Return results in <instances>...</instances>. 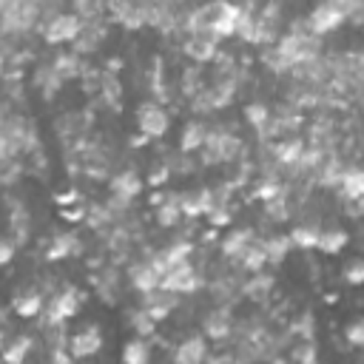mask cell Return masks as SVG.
Here are the masks:
<instances>
[{
  "label": "cell",
  "mask_w": 364,
  "mask_h": 364,
  "mask_svg": "<svg viewBox=\"0 0 364 364\" xmlns=\"http://www.w3.org/2000/svg\"><path fill=\"white\" fill-rule=\"evenodd\" d=\"M290 336L293 338H316V318L310 310L299 313L293 321H290Z\"/></svg>",
  "instance_id": "35"
},
{
  "label": "cell",
  "mask_w": 364,
  "mask_h": 364,
  "mask_svg": "<svg viewBox=\"0 0 364 364\" xmlns=\"http://www.w3.org/2000/svg\"><path fill=\"white\" fill-rule=\"evenodd\" d=\"M162 287H168V290H173V293H179V296H191V293H196V290L205 287V273L196 267L193 259H188V262L173 264V267L162 276Z\"/></svg>",
  "instance_id": "3"
},
{
  "label": "cell",
  "mask_w": 364,
  "mask_h": 364,
  "mask_svg": "<svg viewBox=\"0 0 364 364\" xmlns=\"http://www.w3.org/2000/svg\"><path fill=\"white\" fill-rule=\"evenodd\" d=\"M162 159L171 165L173 176H193V173L202 168L199 156H193V154H188V151H179V148L165 151V154H162Z\"/></svg>",
  "instance_id": "29"
},
{
  "label": "cell",
  "mask_w": 364,
  "mask_h": 364,
  "mask_svg": "<svg viewBox=\"0 0 364 364\" xmlns=\"http://www.w3.org/2000/svg\"><path fill=\"white\" fill-rule=\"evenodd\" d=\"M142 188H145V176H139L134 168H122V171L111 173V179H108V191L114 196H122V199H131V202L142 193Z\"/></svg>",
  "instance_id": "17"
},
{
  "label": "cell",
  "mask_w": 364,
  "mask_h": 364,
  "mask_svg": "<svg viewBox=\"0 0 364 364\" xmlns=\"http://www.w3.org/2000/svg\"><path fill=\"white\" fill-rule=\"evenodd\" d=\"M85 253V242L80 239V233L74 228L68 230H57L48 245H46V262H63L71 256H82Z\"/></svg>",
  "instance_id": "7"
},
{
  "label": "cell",
  "mask_w": 364,
  "mask_h": 364,
  "mask_svg": "<svg viewBox=\"0 0 364 364\" xmlns=\"http://www.w3.org/2000/svg\"><path fill=\"white\" fill-rule=\"evenodd\" d=\"M151 210H154V222H156L162 230H173V228L185 219L179 191H168V193H165V199H162L156 208H151Z\"/></svg>",
  "instance_id": "18"
},
{
  "label": "cell",
  "mask_w": 364,
  "mask_h": 364,
  "mask_svg": "<svg viewBox=\"0 0 364 364\" xmlns=\"http://www.w3.org/2000/svg\"><path fill=\"white\" fill-rule=\"evenodd\" d=\"M82 26H85V20L77 11H60L51 20H43L37 26V34L46 46H65V43H74L80 37Z\"/></svg>",
  "instance_id": "1"
},
{
  "label": "cell",
  "mask_w": 364,
  "mask_h": 364,
  "mask_svg": "<svg viewBox=\"0 0 364 364\" xmlns=\"http://www.w3.org/2000/svg\"><path fill=\"white\" fill-rule=\"evenodd\" d=\"M34 336L31 333H11L6 341H3V358L9 361V364H23L28 355H31V350H34Z\"/></svg>",
  "instance_id": "24"
},
{
  "label": "cell",
  "mask_w": 364,
  "mask_h": 364,
  "mask_svg": "<svg viewBox=\"0 0 364 364\" xmlns=\"http://www.w3.org/2000/svg\"><path fill=\"white\" fill-rule=\"evenodd\" d=\"M182 54L191 57L193 63L205 65V63H213L219 57V37L210 34V31H191L185 34L182 40Z\"/></svg>",
  "instance_id": "6"
},
{
  "label": "cell",
  "mask_w": 364,
  "mask_h": 364,
  "mask_svg": "<svg viewBox=\"0 0 364 364\" xmlns=\"http://www.w3.org/2000/svg\"><path fill=\"white\" fill-rule=\"evenodd\" d=\"M344 341H347V347H364V316L344 324Z\"/></svg>",
  "instance_id": "39"
},
{
  "label": "cell",
  "mask_w": 364,
  "mask_h": 364,
  "mask_svg": "<svg viewBox=\"0 0 364 364\" xmlns=\"http://www.w3.org/2000/svg\"><path fill=\"white\" fill-rule=\"evenodd\" d=\"M91 287H94V296L102 301V304H117L119 296H122V273L117 270V264L111 267H97L94 276H91Z\"/></svg>",
  "instance_id": "8"
},
{
  "label": "cell",
  "mask_w": 364,
  "mask_h": 364,
  "mask_svg": "<svg viewBox=\"0 0 364 364\" xmlns=\"http://www.w3.org/2000/svg\"><path fill=\"white\" fill-rule=\"evenodd\" d=\"M233 327H236V318H233L230 304H213L208 313H202V333L216 344L230 341Z\"/></svg>",
  "instance_id": "5"
},
{
  "label": "cell",
  "mask_w": 364,
  "mask_h": 364,
  "mask_svg": "<svg viewBox=\"0 0 364 364\" xmlns=\"http://www.w3.org/2000/svg\"><path fill=\"white\" fill-rule=\"evenodd\" d=\"M350 239H353V236H350L344 228H338V225H333V228H321L316 250L324 253V256H338V253L350 245Z\"/></svg>",
  "instance_id": "27"
},
{
  "label": "cell",
  "mask_w": 364,
  "mask_h": 364,
  "mask_svg": "<svg viewBox=\"0 0 364 364\" xmlns=\"http://www.w3.org/2000/svg\"><path fill=\"white\" fill-rule=\"evenodd\" d=\"M171 179H173L171 165H168L162 156H156V159L151 162V171L145 173V185H148V188H165Z\"/></svg>",
  "instance_id": "34"
},
{
  "label": "cell",
  "mask_w": 364,
  "mask_h": 364,
  "mask_svg": "<svg viewBox=\"0 0 364 364\" xmlns=\"http://www.w3.org/2000/svg\"><path fill=\"white\" fill-rule=\"evenodd\" d=\"M341 279H344L347 284H353V287H361V284H364V256L347 259L344 267H341Z\"/></svg>",
  "instance_id": "36"
},
{
  "label": "cell",
  "mask_w": 364,
  "mask_h": 364,
  "mask_svg": "<svg viewBox=\"0 0 364 364\" xmlns=\"http://www.w3.org/2000/svg\"><path fill=\"white\" fill-rule=\"evenodd\" d=\"M125 282L131 290H139V293H148V290H156L162 284V273L151 264L148 256L136 259V262H128L125 267Z\"/></svg>",
  "instance_id": "9"
},
{
  "label": "cell",
  "mask_w": 364,
  "mask_h": 364,
  "mask_svg": "<svg viewBox=\"0 0 364 364\" xmlns=\"http://www.w3.org/2000/svg\"><path fill=\"white\" fill-rule=\"evenodd\" d=\"M179 199H182V213L191 219L208 216V210H210V188L208 185L185 188V191H179Z\"/></svg>",
  "instance_id": "20"
},
{
  "label": "cell",
  "mask_w": 364,
  "mask_h": 364,
  "mask_svg": "<svg viewBox=\"0 0 364 364\" xmlns=\"http://www.w3.org/2000/svg\"><path fill=\"white\" fill-rule=\"evenodd\" d=\"M355 205H358V213H361V219H364V196H358Z\"/></svg>",
  "instance_id": "43"
},
{
  "label": "cell",
  "mask_w": 364,
  "mask_h": 364,
  "mask_svg": "<svg viewBox=\"0 0 364 364\" xmlns=\"http://www.w3.org/2000/svg\"><path fill=\"white\" fill-rule=\"evenodd\" d=\"M341 3H344V0H341ZM341 3H338V6H341Z\"/></svg>",
  "instance_id": "44"
},
{
  "label": "cell",
  "mask_w": 364,
  "mask_h": 364,
  "mask_svg": "<svg viewBox=\"0 0 364 364\" xmlns=\"http://www.w3.org/2000/svg\"><path fill=\"white\" fill-rule=\"evenodd\" d=\"M242 119L253 128V131H259L267 119H270V105L267 102H259V100H253V102H247L245 108H242Z\"/></svg>",
  "instance_id": "33"
},
{
  "label": "cell",
  "mask_w": 364,
  "mask_h": 364,
  "mask_svg": "<svg viewBox=\"0 0 364 364\" xmlns=\"http://www.w3.org/2000/svg\"><path fill=\"white\" fill-rule=\"evenodd\" d=\"M122 361L125 364H148L151 361V338L148 336H134L122 344Z\"/></svg>",
  "instance_id": "31"
},
{
  "label": "cell",
  "mask_w": 364,
  "mask_h": 364,
  "mask_svg": "<svg viewBox=\"0 0 364 364\" xmlns=\"http://www.w3.org/2000/svg\"><path fill=\"white\" fill-rule=\"evenodd\" d=\"M208 336L205 333H191V336H185L182 341H176V347H173V361H179V364H199V361H205L208 358Z\"/></svg>",
  "instance_id": "16"
},
{
  "label": "cell",
  "mask_w": 364,
  "mask_h": 364,
  "mask_svg": "<svg viewBox=\"0 0 364 364\" xmlns=\"http://www.w3.org/2000/svg\"><path fill=\"white\" fill-rule=\"evenodd\" d=\"M31 85L40 91V97H43V100H54V97H57V91L65 85V80L60 77V71H57V68H54V63L48 60V63H40V65L34 68Z\"/></svg>",
  "instance_id": "19"
},
{
  "label": "cell",
  "mask_w": 364,
  "mask_h": 364,
  "mask_svg": "<svg viewBox=\"0 0 364 364\" xmlns=\"http://www.w3.org/2000/svg\"><path fill=\"white\" fill-rule=\"evenodd\" d=\"M68 350L74 358H91L102 350V330L100 324H85L82 330L68 336Z\"/></svg>",
  "instance_id": "15"
},
{
  "label": "cell",
  "mask_w": 364,
  "mask_h": 364,
  "mask_svg": "<svg viewBox=\"0 0 364 364\" xmlns=\"http://www.w3.org/2000/svg\"><path fill=\"white\" fill-rule=\"evenodd\" d=\"M364 196V165H347L338 182V199H358Z\"/></svg>",
  "instance_id": "28"
},
{
  "label": "cell",
  "mask_w": 364,
  "mask_h": 364,
  "mask_svg": "<svg viewBox=\"0 0 364 364\" xmlns=\"http://www.w3.org/2000/svg\"><path fill=\"white\" fill-rule=\"evenodd\" d=\"M267 264H270V259H267L264 236H256V239L247 245V250L236 259V267H239L242 273H256V270H264Z\"/></svg>",
  "instance_id": "23"
},
{
  "label": "cell",
  "mask_w": 364,
  "mask_h": 364,
  "mask_svg": "<svg viewBox=\"0 0 364 364\" xmlns=\"http://www.w3.org/2000/svg\"><path fill=\"white\" fill-rule=\"evenodd\" d=\"M17 247H20V245H17L11 236H6V239H3V247H0V262H3V264H11V259H14Z\"/></svg>",
  "instance_id": "41"
},
{
  "label": "cell",
  "mask_w": 364,
  "mask_h": 364,
  "mask_svg": "<svg viewBox=\"0 0 364 364\" xmlns=\"http://www.w3.org/2000/svg\"><path fill=\"white\" fill-rule=\"evenodd\" d=\"M9 307H11V313H14L17 318H37V316L46 310V293H43L37 284L20 287V290H14Z\"/></svg>",
  "instance_id": "10"
},
{
  "label": "cell",
  "mask_w": 364,
  "mask_h": 364,
  "mask_svg": "<svg viewBox=\"0 0 364 364\" xmlns=\"http://www.w3.org/2000/svg\"><path fill=\"white\" fill-rule=\"evenodd\" d=\"M236 210H239V208H236V202H233V205H225V208H213L205 219H208L210 228H219V230H222V228H230V225H233Z\"/></svg>",
  "instance_id": "38"
},
{
  "label": "cell",
  "mask_w": 364,
  "mask_h": 364,
  "mask_svg": "<svg viewBox=\"0 0 364 364\" xmlns=\"http://www.w3.org/2000/svg\"><path fill=\"white\" fill-rule=\"evenodd\" d=\"M134 122L142 134H148L151 139H162L171 131V111L165 108V102L159 100H142L134 108Z\"/></svg>",
  "instance_id": "2"
},
{
  "label": "cell",
  "mask_w": 364,
  "mask_h": 364,
  "mask_svg": "<svg viewBox=\"0 0 364 364\" xmlns=\"http://www.w3.org/2000/svg\"><path fill=\"white\" fill-rule=\"evenodd\" d=\"M208 139V122L193 117L188 119L182 128H179V136H176V148L179 151H188V154H196Z\"/></svg>",
  "instance_id": "22"
},
{
  "label": "cell",
  "mask_w": 364,
  "mask_h": 364,
  "mask_svg": "<svg viewBox=\"0 0 364 364\" xmlns=\"http://www.w3.org/2000/svg\"><path fill=\"white\" fill-rule=\"evenodd\" d=\"M324 301H327V304H336V301H338V296H336V293H327V296H324Z\"/></svg>",
  "instance_id": "42"
},
{
  "label": "cell",
  "mask_w": 364,
  "mask_h": 364,
  "mask_svg": "<svg viewBox=\"0 0 364 364\" xmlns=\"http://www.w3.org/2000/svg\"><path fill=\"white\" fill-rule=\"evenodd\" d=\"M77 202H82V193H80L74 185H65L63 191L54 193V205H60V208H65V205H77Z\"/></svg>",
  "instance_id": "40"
},
{
  "label": "cell",
  "mask_w": 364,
  "mask_h": 364,
  "mask_svg": "<svg viewBox=\"0 0 364 364\" xmlns=\"http://www.w3.org/2000/svg\"><path fill=\"white\" fill-rule=\"evenodd\" d=\"M287 233H290V239H293V247H299V250H316L321 225H318L316 219H299Z\"/></svg>",
  "instance_id": "26"
},
{
  "label": "cell",
  "mask_w": 364,
  "mask_h": 364,
  "mask_svg": "<svg viewBox=\"0 0 364 364\" xmlns=\"http://www.w3.org/2000/svg\"><path fill=\"white\" fill-rule=\"evenodd\" d=\"M270 151H273V159L282 165V171L293 168L301 162L304 151H307V139L299 136V134H290V136H279L270 142Z\"/></svg>",
  "instance_id": "14"
},
{
  "label": "cell",
  "mask_w": 364,
  "mask_h": 364,
  "mask_svg": "<svg viewBox=\"0 0 364 364\" xmlns=\"http://www.w3.org/2000/svg\"><path fill=\"white\" fill-rule=\"evenodd\" d=\"M256 239V230L250 225H239V228H228V233L219 239V253L228 264H236V259L247 250V245Z\"/></svg>",
  "instance_id": "11"
},
{
  "label": "cell",
  "mask_w": 364,
  "mask_h": 364,
  "mask_svg": "<svg viewBox=\"0 0 364 364\" xmlns=\"http://www.w3.org/2000/svg\"><path fill=\"white\" fill-rule=\"evenodd\" d=\"M264 247H267L270 264H282L293 250V239H290V233H270V236H264Z\"/></svg>",
  "instance_id": "32"
},
{
  "label": "cell",
  "mask_w": 364,
  "mask_h": 364,
  "mask_svg": "<svg viewBox=\"0 0 364 364\" xmlns=\"http://www.w3.org/2000/svg\"><path fill=\"white\" fill-rule=\"evenodd\" d=\"M290 358L293 361H304V364H313L318 358V347L313 338H299L293 347H290Z\"/></svg>",
  "instance_id": "37"
},
{
  "label": "cell",
  "mask_w": 364,
  "mask_h": 364,
  "mask_svg": "<svg viewBox=\"0 0 364 364\" xmlns=\"http://www.w3.org/2000/svg\"><path fill=\"white\" fill-rule=\"evenodd\" d=\"M273 284L276 279L264 270H256V273H245L242 279V299H250V301H267L273 296Z\"/></svg>",
  "instance_id": "21"
},
{
  "label": "cell",
  "mask_w": 364,
  "mask_h": 364,
  "mask_svg": "<svg viewBox=\"0 0 364 364\" xmlns=\"http://www.w3.org/2000/svg\"><path fill=\"white\" fill-rule=\"evenodd\" d=\"M307 20H310L313 31H316L318 37H324V34H330V31H336V28L344 26V11H341V6H336V3H330V0H321V3H316V6L310 9Z\"/></svg>",
  "instance_id": "13"
},
{
  "label": "cell",
  "mask_w": 364,
  "mask_h": 364,
  "mask_svg": "<svg viewBox=\"0 0 364 364\" xmlns=\"http://www.w3.org/2000/svg\"><path fill=\"white\" fill-rule=\"evenodd\" d=\"M125 324H128V330H131L134 336H148V338H154V333H156V327H159V321H156L142 304H139L136 310H128Z\"/></svg>",
  "instance_id": "30"
},
{
  "label": "cell",
  "mask_w": 364,
  "mask_h": 364,
  "mask_svg": "<svg viewBox=\"0 0 364 364\" xmlns=\"http://www.w3.org/2000/svg\"><path fill=\"white\" fill-rule=\"evenodd\" d=\"M80 304H82V293L71 282H63V287L46 299L43 316L48 321H68V318H74L80 313Z\"/></svg>",
  "instance_id": "4"
},
{
  "label": "cell",
  "mask_w": 364,
  "mask_h": 364,
  "mask_svg": "<svg viewBox=\"0 0 364 364\" xmlns=\"http://www.w3.org/2000/svg\"><path fill=\"white\" fill-rule=\"evenodd\" d=\"M51 63H54V68L60 71V77L68 82V80H80L82 77V71H85V57L80 54V51H57L54 57H51Z\"/></svg>",
  "instance_id": "25"
},
{
  "label": "cell",
  "mask_w": 364,
  "mask_h": 364,
  "mask_svg": "<svg viewBox=\"0 0 364 364\" xmlns=\"http://www.w3.org/2000/svg\"><path fill=\"white\" fill-rule=\"evenodd\" d=\"M179 293H173V290H168V287H156V290H148V293H142V299H139V304L156 318V321H165L171 313H176L179 310Z\"/></svg>",
  "instance_id": "12"
}]
</instances>
